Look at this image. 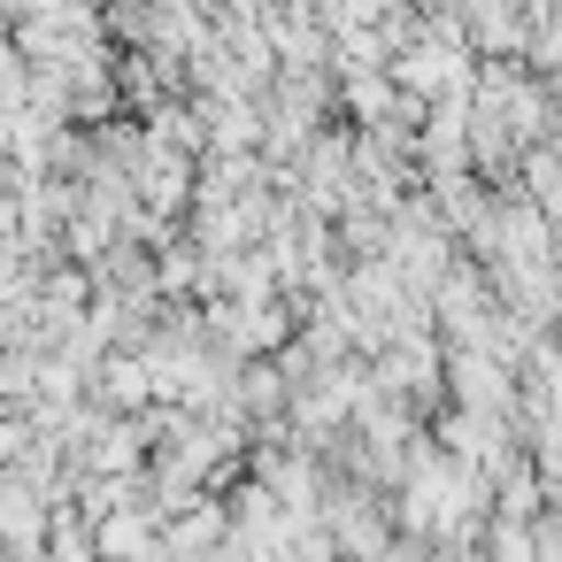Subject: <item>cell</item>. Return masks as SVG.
<instances>
[{"instance_id": "cell-2", "label": "cell", "mask_w": 562, "mask_h": 562, "mask_svg": "<svg viewBox=\"0 0 562 562\" xmlns=\"http://www.w3.org/2000/svg\"><path fill=\"white\" fill-rule=\"evenodd\" d=\"M485 562H539V524H508V516H493V531H485Z\"/></svg>"}, {"instance_id": "cell-1", "label": "cell", "mask_w": 562, "mask_h": 562, "mask_svg": "<svg viewBox=\"0 0 562 562\" xmlns=\"http://www.w3.org/2000/svg\"><path fill=\"white\" fill-rule=\"evenodd\" d=\"M47 562H101V531L78 516V508H55V531H47Z\"/></svg>"}, {"instance_id": "cell-3", "label": "cell", "mask_w": 562, "mask_h": 562, "mask_svg": "<svg viewBox=\"0 0 562 562\" xmlns=\"http://www.w3.org/2000/svg\"><path fill=\"white\" fill-rule=\"evenodd\" d=\"M439 562H485V547H439Z\"/></svg>"}]
</instances>
